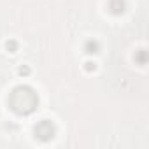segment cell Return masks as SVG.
Masks as SVG:
<instances>
[{"instance_id":"obj_1","label":"cell","mask_w":149,"mask_h":149,"mask_svg":"<svg viewBox=\"0 0 149 149\" xmlns=\"http://www.w3.org/2000/svg\"><path fill=\"white\" fill-rule=\"evenodd\" d=\"M37 104V97L30 88H18L13 93V109L18 112H30Z\"/></svg>"}]
</instances>
